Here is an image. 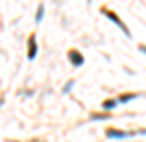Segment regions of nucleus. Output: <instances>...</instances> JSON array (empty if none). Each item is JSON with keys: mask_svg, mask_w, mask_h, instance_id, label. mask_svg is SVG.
I'll return each mask as SVG.
<instances>
[{"mask_svg": "<svg viewBox=\"0 0 146 142\" xmlns=\"http://www.w3.org/2000/svg\"><path fill=\"white\" fill-rule=\"evenodd\" d=\"M113 105H116V101H105V103H103L105 109H113Z\"/></svg>", "mask_w": 146, "mask_h": 142, "instance_id": "nucleus-5", "label": "nucleus"}, {"mask_svg": "<svg viewBox=\"0 0 146 142\" xmlns=\"http://www.w3.org/2000/svg\"><path fill=\"white\" fill-rule=\"evenodd\" d=\"M133 99V94H124V96H120V103H127V101Z\"/></svg>", "mask_w": 146, "mask_h": 142, "instance_id": "nucleus-6", "label": "nucleus"}, {"mask_svg": "<svg viewBox=\"0 0 146 142\" xmlns=\"http://www.w3.org/2000/svg\"><path fill=\"white\" fill-rule=\"evenodd\" d=\"M127 136H129L127 131H116V129L109 131V138H127Z\"/></svg>", "mask_w": 146, "mask_h": 142, "instance_id": "nucleus-4", "label": "nucleus"}, {"mask_svg": "<svg viewBox=\"0 0 146 142\" xmlns=\"http://www.w3.org/2000/svg\"><path fill=\"white\" fill-rule=\"evenodd\" d=\"M70 59H72L74 66H81V63H83V59H81V55L76 53V50H70Z\"/></svg>", "mask_w": 146, "mask_h": 142, "instance_id": "nucleus-2", "label": "nucleus"}, {"mask_svg": "<svg viewBox=\"0 0 146 142\" xmlns=\"http://www.w3.org/2000/svg\"><path fill=\"white\" fill-rule=\"evenodd\" d=\"M42 18H44V7H39V9H37V22H39Z\"/></svg>", "mask_w": 146, "mask_h": 142, "instance_id": "nucleus-7", "label": "nucleus"}, {"mask_svg": "<svg viewBox=\"0 0 146 142\" xmlns=\"http://www.w3.org/2000/svg\"><path fill=\"white\" fill-rule=\"evenodd\" d=\"M35 53H37V44H35V39H31V42H29V57H31V59L35 57Z\"/></svg>", "mask_w": 146, "mask_h": 142, "instance_id": "nucleus-3", "label": "nucleus"}, {"mask_svg": "<svg viewBox=\"0 0 146 142\" xmlns=\"http://www.w3.org/2000/svg\"><path fill=\"white\" fill-rule=\"evenodd\" d=\"M103 13H105V15H107V18H109V20H113V24H118V26H120V29H122V31H124V33H127V35H129V29H127V26H124V24H122L120 20H118V15H116V13H111V11H103Z\"/></svg>", "mask_w": 146, "mask_h": 142, "instance_id": "nucleus-1", "label": "nucleus"}]
</instances>
